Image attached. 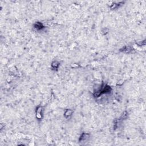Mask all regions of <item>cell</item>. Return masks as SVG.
Returning <instances> with one entry per match:
<instances>
[{"instance_id":"obj_2","label":"cell","mask_w":146,"mask_h":146,"mask_svg":"<svg viewBox=\"0 0 146 146\" xmlns=\"http://www.w3.org/2000/svg\"><path fill=\"white\" fill-rule=\"evenodd\" d=\"M36 118L38 120H41L42 118V108L41 106H38L36 109Z\"/></svg>"},{"instance_id":"obj_8","label":"cell","mask_w":146,"mask_h":146,"mask_svg":"<svg viewBox=\"0 0 146 146\" xmlns=\"http://www.w3.org/2000/svg\"><path fill=\"white\" fill-rule=\"evenodd\" d=\"M59 65H60V63L58 62L57 61H53L51 63V67L52 68V69L54 70H57L59 66Z\"/></svg>"},{"instance_id":"obj_4","label":"cell","mask_w":146,"mask_h":146,"mask_svg":"<svg viewBox=\"0 0 146 146\" xmlns=\"http://www.w3.org/2000/svg\"><path fill=\"white\" fill-rule=\"evenodd\" d=\"M89 138H90V135L89 134L83 133L79 137V141L80 142H83V141L87 140L89 139Z\"/></svg>"},{"instance_id":"obj_1","label":"cell","mask_w":146,"mask_h":146,"mask_svg":"<svg viewBox=\"0 0 146 146\" xmlns=\"http://www.w3.org/2000/svg\"><path fill=\"white\" fill-rule=\"evenodd\" d=\"M112 89L110 86L107 85L103 84L102 86H101V87H100L98 91H95V92H94V97L98 98V97H100V96L102 95V94L110 93Z\"/></svg>"},{"instance_id":"obj_7","label":"cell","mask_w":146,"mask_h":146,"mask_svg":"<svg viewBox=\"0 0 146 146\" xmlns=\"http://www.w3.org/2000/svg\"><path fill=\"white\" fill-rule=\"evenodd\" d=\"M73 114V111L71 109H67L65 110V112H64V116L65 118L68 119L70 118L72 116Z\"/></svg>"},{"instance_id":"obj_9","label":"cell","mask_w":146,"mask_h":146,"mask_svg":"<svg viewBox=\"0 0 146 146\" xmlns=\"http://www.w3.org/2000/svg\"><path fill=\"white\" fill-rule=\"evenodd\" d=\"M128 117V112L127 111H124L123 113L122 114L121 116L120 117V119L122 120V121H123V120L126 119Z\"/></svg>"},{"instance_id":"obj_3","label":"cell","mask_w":146,"mask_h":146,"mask_svg":"<svg viewBox=\"0 0 146 146\" xmlns=\"http://www.w3.org/2000/svg\"><path fill=\"white\" fill-rule=\"evenodd\" d=\"M134 50V49L132 47L130 46H126L123 47L122 48L119 50L121 52L125 53H131Z\"/></svg>"},{"instance_id":"obj_5","label":"cell","mask_w":146,"mask_h":146,"mask_svg":"<svg viewBox=\"0 0 146 146\" xmlns=\"http://www.w3.org/2000/svg\"><path fill=\"white\" fill-rule=\"evenodd\" d=\"M34 27L37 30H42L43 29H45V27L42 22H37L34 24Z\"/></svg>"},{"instance_id":"obj_6","label":"cell","mask_w":146,"mask_h":146,"mask_svg":"<svg viewBox=\"0 0 146 146\" xmlns=\"http://www.w3.org/2000/svg\"><path fill=\"white\" fill-rule=\"evenodd\" d=\"M124 2H118V3H116V2L112 3V4L111 5V6H110V9H111V10H114V9H118L120 6H121L122 5H123L124 4Z\"/></svg>"}]
</instances>
